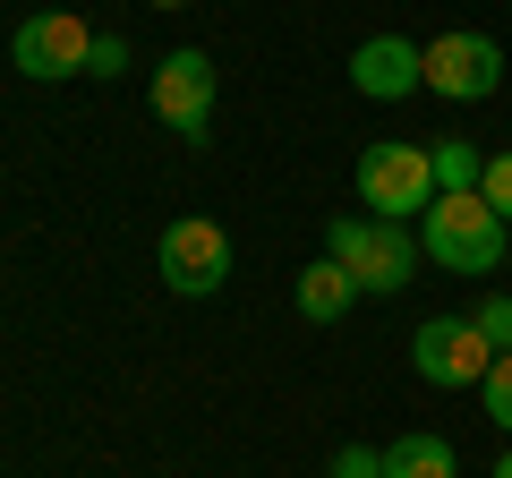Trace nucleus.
I'll return each mask as SVG.
<instances>
[{"label":"nucleus","instance_id":"obj_1","mask_svg":"<svg viewBox=\"0 0 512 478\" xmlns=\"http://www.w3.org/2000/svg\"><path fill=\"white\" fill-rule=\"evenodd\" d=\"M325 257L350 265V282H359L367 299H393L419 274V231H410V222H376V214H333L325 222Z\"/></svg>","mask_w":512,"mask_h":478},{"label":"nucleus","instance_id":"obj_2","mask_svg":"<svg viewBox=\"0 0 512 478\" xmlns=\"http://www.w3.org/2000/svg\"><path fill=\"white\" fill-rule=\"evenodd\" d=\"M359 205L376 222H419L427 205H436V163H427V146L376 137V146L359 154Z\"/></svg>","mask_w":512,"mask_h":478},{"label":"nucleus","instance_id":"obj_3","mask_svg":"<svg viewBox=\"0 0 512 478\" xmlns=\"http://www.w3.org/2000/svg\"><path fill=\"white\" fill-rule=\"evenodd\" d=\"M504 214H495L487 197H436L427 205V257L444 265V274H495V265H504Z\"/></svg>","mask_w":512,"mask_h":478},{"label":"nucleus","instance_id":"obj_4","mask_svg":"<svg viewBox=\"0 0 512 478\" xmlns=\"http://www.w3.org/2000/svg\"><path fill=\"white\" fill-rule=\"evenodd\" d=\"M214 94H222V69H214V52L180 43V52H163V60H154V120H163L171 137L205 146V137H214Z\"/></svg>","mask_w":512,"mask_h":478},{"label":"nucleus","instance_id":"obj_5","mask_svg":"<svg viewBox=\"0 0 512 478\" xmlns=\"http://www.w3.org/2000/svg\"><path fill=\"white\" fill-rule=\"evenodd\" d=\"M154 265H163V282L180 299H214L222 282H231V231H222L214 214H180V222H163Z\"/></svg>","mask_w":512,"mask_h":478},{"label":"nucleus","instance_id":"obj_6","mask_svg":"<svg viewBox=\"0 0 512 478\" xmlns=\"http://www.w3.org/2000/svg\"><path fill=\"white\" fill-rule=\"evenodd\" d=\"M86 52H94V26L77 18V9H35V18H18V35H9V60H18L35 86L86 77Z\"/></svg>","mask_w":512,"mask_h":478},{"label":"nucleus","instance_id":"obj_7","mask_svg":"<svg viewBox=\"0 0 512 478\" xmlns=\"http://www.w3.org/2000/svg\"><path fill=\"white\" fill-rule=\"evenodd\" d=\"M410 368H419L427 385L461 393V385H487L495 350L478 342V325H470V316H427V325L410 333Z\"/></svg>","mask_w":512,"mask_h":478},{"label":"nucleus","instance_id":"obj_8","mask_svg":"<svg viewBox=\"0 0 512 478\" xmlns=\"http://www.w3.org/2000/svg\"><path fill=\"white\" fill-rule=\"evenodd\" d=\"M504 86V43L495 35H436L427 43V94H444V103H487V94Z\"/></svg>","mask_w":512,"mask_h":478},{"label":"nucleus","instance_id":"obj_9","mask_svg":"<svg viewBox=\"0 0 512 478\" xmlns=\"http://www.w3.org/2000/svg\"><path fill=\"white\" fill-rule=\"evenodd\" d=\"M350 86H359L367 103H410V94H427V43L367 35L359 52H350Z\"/></svg>","mask_w":512,"mask_h":478},{"label":"nucleus","instance_id":"obj_10","mask_svg":"<svg viewBox=\"0 0 512 478\" xmlns=\"http://www.w3.org/2000/svg\"><path fill=\"white\" fill-rule=\"evenodd\" d=\"M350 308H359V282H350V265H333V257L299 265V316H308V325H333V316H350Z\"/></svg>","mask_w":512,"mask_h":478},{"label":"nucleus","instance_id":"obj_11","mask_svg":"<svg viewBox=\"0 0 512 478\" xmlns=\"http://www.w3.org/2000/svg\"><path fill=\"white\" fill-rule=\"evenodd\" d=\"M384 478H453V444L444 436H393L384 444Z\"/></svg>","mask_w":512,"mask_h":478},{"label":"nucleus","instance_id":"obj_12","mask_svg":"<svg viewBox=\"0 0 512 478\" xmlns=\"http://www.w3.org/2000/svg\"><path fill=\"white\" fill-rule=\"evenodd\" d=\"M427 163H436V197H470L478 171H487V154L461 146V137H444V146H427Z\"/></svg>","mask_w":512,"mask_h":478},{"label":"nucleus","instance_id":"obj_13","mask_svg":"<svg viewBox=\"0 0 512 478\" xmlns=\"http://www.w3.org/2000/svg\"><path fill=\"white\" fill-rule=\"evenodd\" d=\"M470 325H478V342H487V350H512V299H504V291H495V299H478V308H470Z\"/></svg>","mask_w":512,"mask_h":478},{"label":"nucleus","instance_id":"obj_14","mask_svg":"<svg viewBox=\"0 0 512 478\" xmlns=\"http://www.w3.org/2000/svg\"><path fill=\"white\" fill-rule=\"evenodd\" d=\"M478 402H487L495 427H512V350H495V368H487V385H478Z\"/></svg>","mask_w":512,"mask_h":478},{"label":"nucleus","instance_id":"obj_15","mask_svg":"<svg viewBox=\"0 0 512 478\" xmlns=\"http://www.w3.org/2000/svg\"><path fill=\"white\" fill-rule=\"evenodd\" d=\"M478 197L504 214V231H512V154H487V171H478Z\"/></svg>","mask_w":512,"mask_h":478},{"label":"nucleus","instance_id":"obj_16","mask_svg":"<svg viewBox=\"0 0 512 478\" xmlns=\"http://www.w3.org/2000/svg\"><path fill=\"white\" fill-rule=\"evenodd\" d=\"M333 478H384V453L376 444H342L333 453Z\"/></svg>","mask_w":512,"mask_h":478},{"label":"nucleus","instance_id":"obj_17","mask_svg":"<svg viewBox=\"0 0 512 478\" xmlns=\"http://www.w3.org/2000/svg\"><path fill=\"white\" fill-rule=\"evenodd\" d=\"M86 77H128V43H120V35H94V52H86Z\"/></svg>","mask_w":512,"mask_h":478},{"label":"nucleus","instance_id":"obj_18","mask_svg":"<svg viewBox=\"0 0 512 478\" xmlns=\"http://www.w3.org/2000/svg\"><path fill=\"white\" fill-rule=\"evenodd\" d=\"M495 478H512V453H504V461H495Z\"/></svg>","mask_w":512,"mask_h":478},{"label":"nucleus","instance_id":"obj_19","mask_svg":"<svg viewBox=\"0 0 512 478\" xmlns=\"http://www.w3.org/2000/svg\"><path fill=\"white\" fill-rule=\"evenodd\" d=\"M154 9H188V0H154Z\"/></svg>","mask_w":512,"mask_h":478}]
</instances>
